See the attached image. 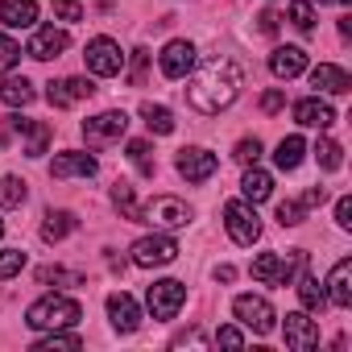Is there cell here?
I'll return each instance as SVG.
<instances>
[{"label": "cell", "mask_w": 352, "mask_h": 352, "mask_svg": "<svg viewBox=\"0 0 352 352\" xmlns=\"http://www.w3.org/2000/svg\"><path fill=\"white\" fill-rule=\"evenodd\" d=\"M54 17L58 21H83V5L79 0H54Z\"/></svg>", "instance_id": "ab89813d"}, {"label": "cell", "mask_w": 352, "mask_h": 352, "mask_svg": "<svg viewBox=\"0 0 352 352\" xmlns=\"http://www.w3.org/2000/svg\"><path fill=\"white\" fill-rule=\"evenodd\" d=\"M174 257H179V241H174L170 232H153V236H141L133 245V265H141V270L170 265Z\"/></svg>", "instance_id": "52a82bcc"}, {"label": "cell", "mask_w": 352, "mask_h": 352, "mask_svg": "<svg viewBox=\"0 0 352 352\" xmlns=\"http://www.w3.org/2000/svg\"><path fill=\"white\" fill-rule=\"evenodd\" d=\"M290 25L302 34L315 30V0H290Z\"/></svg>", "instance_id": "d6a6232c"}, {"label": "cell", "mask_w": 352, "mask_h": 352, "mask_svg": "<svg viewBox=\"0 0 352 352\" xmlns=\"http://www.w3.org/2000/svg\"><path fill=\"white\" fill-rule=\"evenodd\" d=\"M216 344H224V348H245V331H241V327H220V331H216Z\"/></svg>", "instance_id": "60d3db41"}, {"label": "cell", "mask_w": 352, "mask_h": 352, "mask_svg": "<svg viewBox=\"0 0 352 352\" xmlns=\"http://www.w3.org/2000/svg\"><path fill=\"white\" fill-rule=\"evenodd\" d=\"M232 157H236L241 166H253V162L261 157V141H257V137H245V141L236 145V153H232Z\"/></svg>", "instance_id": "f35d334b"}, {"label": "cell", "mask_w": 352, "mask_h": 352, "mask_svg": "<svg viewBox=\"0 0 352 352\" xmlns=\"http://www.w3.org/2000/svg\"><path fill=\"white\" fill-rule=\"evenodd\" d=\"M96 170H100V162L91 153H83V149H67V153H58L50 162L54 179H96Z\"/></svg>", "instance_id": "2e32d148"}, {"label": "cell", "mask_w": 352, "mask_h": 352, "mask_svg": "<svg viewBox=\"0 0 352 352\" xmlns=\"http://www.w3.org/2000/svg\"><path fill=\"white\" fill-rule=\"evenodd\" d=\"M323 199H327V191H323V187H311V191L302 195V208H319Z\"/></svg>", "instance_id": "f6af8a7d"}, {"label": "cell", "mask_w": 352, "mask_h": 352, "mask_svg": "<svg viewBox=\"0 0 352 352\" xmlns=\"http://www.w3.org/2000/svg\"><path fill=\"white\" fill-rule=\"evenodd\" d=\"M282 336H286V348H290V352H311V348H319V323H315L307 311H290L286 323H282Z\"/></svg>", "instance_id": "7c38bea8"}, {"label": "cell", "mask_w": 352, "mask_h": 352, "mask_svg": "<svg viewBox=\"0 0 352 352\" xmlns=\"http://www.w3.org/2000/svg\"><path fill=\"white\" fill-rule=\"evenodd\" d=\"M241 191H245V199L249 204H265L270 195H274V179H270V174L253 162L249 170H245V179H241Z\"/></svg>", "instance_id": "cb8c5ba5"}, {"label": "cell", "mask_w": 352, "mask_h": 352, "mask_svg": "<svg viewBox=\"0 0 352 352\" xmlns=\"http://www.w3.org/2000/svg\"><path fill=\"white\" fill-rule=\"evenodd\" d=\"M315 162H319L323 170H340V166H344V145L331 141V137H319V141H315Z\"/></svg>", "instance_id": "4dcf8cb0"}, {"label": "cell", "mask_w": 352, "mask_h": 352, "mask_svg": "<svg viewBox=\"0 0 352 352\" xmlns=\"http://www.w3.org/2000/svg\"><path fill=\"white\" fill-rule=\"evenodd\" d=\"M0 25L5 30H34L38 25V0H0Z\"/></svg>", "instance_id": "d6986e66"}, {"label": "cell", "mask_w": 352, "mask_h": 352, "mask_svg": "<svg viewBox=\"0 0 352 352\" xmlns=\"http://www.w3.org/2000/svg\"><path fill=\"white\" fill-rule=\"evenodd\" d=\"M319 5H352V0H319Z\"/></svg>", "instance_id": "7dc6e473"}, {"label": "cell", "mask_w": 352, "mask_h": 352, "mask_svg": "<svg viewBox=\"0 0 352 352\" xmlns=\"http://www.w3.org/2000/svg\"><path fill=\"white\" fill-rule=\"evenodd\" d=\"M257 30H261V34H274V30H278V13H270V9H265V13L257 17Z\"/></svg>", "instance_id": "ee69618b"}, {"label": "cell", "mask_w": 352, "mask_h": 352, "mask_svg": "<svg viewBox=\"0 0 352 352\" xmlns=\"http://www.w3.org/2000/svg\"><path fill=\"white\" fill-rule=\"evenodd\" d=\"M241 87H245L241 63L216 54V58H208V63L191 75V83H187V104H191L195 112H204V116H216V112H224V108L236 104Z\"/></svg>", "instance_id": "6da1fadb"}, {"label": "cell", "mask_w": 352, "mask_h": 352, "mask_svg": "<svg viewBox=\"0 0 352 352\" xmlns=\"http://www.w3.org/2000/svg\"><path fill=\"white\" fill-rule=\"evenodd\" d=\"M133 83H141V71H145V50H133Z\"/></svg>", "instance_id": "bcb514c9"}, {"label": "cell", "mask_w": 352, "mask_h": 352, "mask_svg": "<svg viewBox=\"0 0 352 352\" xmlns=\"http://www.w3.org/2000/svg\"><path fill=\"white\" fill-rule=\"evenodd\" d=\"M0 236H5V220H0Z\"/></svg>", "instance_id": "c3c4849f"}, {"label": "cell", "mask_w": 352, "mask_h": 352, "mask_svg": "<svg viewBox=\"0 0 352 352\" xmlns=\"http://www.w3.org/2000/svg\"><path fill=\"white\" fill-rule=\"evenodd\" d=\"M270 71H274L278 79H298V75L307 71V50H302V46H278V50L270 54Z\"/></svg>", "instance_id": "ffe728a7"}, {"label": "cell", "mask_w": 352, "mask_h": 352, "mask_svg": "<svg viewBox=\"0 0 352 352\" xmlns=\"http://www.w3.org/2000/svg\"><path fill=\"white\" fill-rule=\"evenodd\" d=\"M124 129H129V116H124L120 108H112V112H100V116L83 120V141H87V145H104V141L124 137Z\"/></svg>", "instance_id": "4fadbf2b"}, {"label": "cell", "mask_w": 352, "mask_h": 352, "mask_svg": "<svg viewBox=\"0 0 352 352\" xmlns=\"http://www.w3.org/2000/svg\"><path fill=\"white\" fill-rule=\"evenodd\" d=\"M302 153H307V141L302 137H282L278 149H274V162H278V170H298Z\"/></svg>", "instance_id": "4316f807"}, {"label": "cell", "mask_w": 352, "mask_h": 352, "mask_svg": "<svg viewBox=\"0 0 352 352\" xmlns=\"http://www.w3.org/2000/svg\"><path fill=\"white\" fill-rule=\"evenodd\" d=\"M302 265H307L302 249H290V257H282V253H257L253 257V278L265 282V286H286V282H294V274Z\"/></svg>", "instance_id": "277c9868"}, {"label": "cell", "mask_w": 352, "mask_h": 352, "mask_svg": "<svg viewBox=\"0 0 352 352\" xmlns=\"http://www.w3.org/2000/svg\"><path fill=\"white\" fill-rule=\"evenodd\" d=\"M302 220H307L302 199H282V204H278V224H282V228H298Z\"/></svg>", "instance_id": "d590c367"}, {"label": "cell", "mask_w": 352, "mask_h": 352, "mask_svg": "<svg viewBox=\"0 0 352 352\" xmlns=\"http://www.w3.org/2000/svg\"><path fill=\"white\" fill-rule=\"evenodd\" d=\"M179 174L187 183H208L212 174L220 170V157L212 153V149H204V145H187V149H179Z\"/></svg>", "instance_id": "30bf717a"}, {"label": "cell", "mask_w": 352, "mask_h": 352, "mask_svg": "<svg viewBox=\"0 0 352 352\" xmlns=\"http://www.w3.org/2000/svg\"><path fill=\"white\" fill-rule=\"evenodd\" d=\"M91 91H96V83L83 79V75H71V79H54V83H46V100H50V108H75V104L87 100Z\"/></svg>", "instance_id": "9a60e30c"}, {"label": "cell", "mask_w": 352, "mask_h": 352, "mask_svg": "<svg viewBox=\"0 0 352 352\" xmlns=\"http://www.w3.org/2000/svg\"><path fill=\"white\" fill-rule=\"evenodd\" d=\"M108 319H112V327L116 331H137L141 327V307H137V298L133 294H124V290H116V294H108Z\"/></svg>", "instance_id": "e0dca14e"}, {"label": "cell", "mask_w": 352, "mask_h": 352, "mask_svg": "<svg viewBox=\"0 0 352 352\" xmlns=\"http://www.w3.org/2000/svg\"><path fill=\"white\" fill-rule=\"evenodd\" d=\"M298 298H302L307 311H323V307H327V294H323V286H319L315 274H302V278H298Z\"/></svg>", "instance_id": "f546056e"}, {"label": "cell", "mask_w": 352, "mask_h": 352, "mask_svg": "<svg viewBox=\"0 0 352 352\" xmlns=\"http://www.w3.org/2000/svg\"><path fill=\"white\" fill-rule=\"evenodd\" d=\"M83 58H87V71L100 75V79H112V75L124 71V50L112 38H91L87 50H83Z\"/></svg>", "instance_id": "ba28073f"}, {"label": "cell", "mask_w": 352, "mask_h": 352, "mask_svg": "<svg viewBox=\"0 0 352 352\" xmlns=\"http://www.w3.org/2000/svg\"><path fill=\"white\" fill-rule=\"evenodd\" d=\"M129 162H133L141 174H153V170H157V162H153V145H149V141H141V137H137V141H129Z\"/></svg>", "instance_id": "836d02e7"}, {"label": "cell", "mask_w": 352, "mask_h": 352, "mask_svg": "<svg viewBox=\"0 0 352 352\" xmlns=\"http://www.w3.org/2000/svg\"><path fill=\"white\" fill-rule=\"evenodd\" d=\"M137 220L149 224L153 232H179V228L191 224V208H187L183 199H174V195H157V199H149V204L141 208Z\"/></svg>", "instance_id": "3957f363"}, {"label": "cell", "mask_w": 352, "mask_h": 352, "mask_svg": "<svg viewBox=\"0 0 352 352\" xmlns=\"http://www.w3.org/2000/svg\"><path fill=\"white\" fill-rule=\"evenodd\" d=\"M195 46L187 42V38H174V42H166L162 46V54H157V63H162V75L166 79H187L191 71H195Z\"/></svg>", "instance_id": "8fae6325"}, {"label": "cell", "mask_w": 352, "mask_h": 352, "mask_svg": "<svg viewBox=\"0 0 352 352\" xmlns=\"http://www.w3.org/2000/svg\"><path fill=\"white\" fill-rule=\"evenodd\" d=\"M286 108V96L282 91H265L261 96V112H282Z\"/></svg>", "instance_id": "7bdbcfd3"}, {"label": "cell", "mask_w": 352, "mask_h": 352, "mask_svg": "<svg viewBox=\"0 0 352 352\" xmlns=\"http://www.w3.org/2000/svg\"><path fill=\"white\" fill-rule=\"evenodd\" d=\"M34 83L25 79V75H9L5 83H0V100H5L9 108H25V104H34Z\"/></svg>", "instance_id": "d4e9b609"}, {"label": "cell", "mask_w": 352, "mask_h": 352, "mask_svg": "<svg viewBox=\"0 0 352 352\" xmlns=\"http://www.w3.org/2000/svg\"><path fill=\"white\" fill-rule=\"evenodd\" d=\"M83 319V307L67 294H42L38 302H30L25 311V327L34 331H54V327H75Z\"/></svg>", "instance_id": "7a4b0ae2"}, {"label": "cell", "mask_w": 352, "mask_h": 352, "mask_svg": "<svg viewBox=\"0 0 352 352\" xmlns=\"http://www.w3.org/2000/svg\"><path fill=\"white\" fill-rule=\"evenodd\" d=\"M17 63H21V46H17L9 34H0V75H9Z\"/></svg>", "instance_id": "74e56055"}, {"label": "cell", "mask_w": 352, "mask_h": 352, "mask_svg": "<svg viewBox=\"0 0 352 352\" xmlns=\"http://www.w3.org/2000/svg\"><path fill=\"white\" fill-rule=\"evenodd\" d=\"M25 199H30L25 179H17V174H5V179H0V208H21Z\"/></svg>", "instance_id": "f1b7e54d"}, {"label": "cell", "mask_w": 352, "mask_h": 352, "mask_svg": "<svg viewBox=\"0 0 352 352\" xmlns=\"http://www.w3.org/2000/svg\"><path fill=\"white\" fill-rule=\"evenodd\" d=\"M323 294H327V302H336V307H352V261H348V257L336 261V270H331Z\"/></svg>", "instance_id": "7402d4cb"}, {"label": "cell", "mask_w": 352, "mask_h": 352, "mask_svg": "<svg viewBox=\"0 0 352 352\" xmlns=\"http://www.w3.org/2000/svg\"><path fill=\"white\" fill-rule=\"evenodd\" d=\"M336 224H340V228H352V199H348V195L336 199Z\"/></svg>", "instance_id": "b9f144b4"}, {"label": "cell", "mask_w": 352, "mask_h": 352, "mask_svg": "<svg viewBox=\"0 0 352 352\" xmlns=\"http://www.w3.org/2000/svg\"><path fill=\"white\" fill-rule=\"evenodd\" d=\"M25 137H30L25 153H30V157H42V153H46V145H50V124H42V120H30Z\"/></svg>", "instance_id": "e575fe53"}, {"label": "cell", "mask_w": 352, "mask_h": 352, "mask_svg": "<svg viewBox=\"0 0 352 352\" xmlns=\"http://www.w3.org/2000/svg\"><path fill=\"white\" fill-rule=\"evenodd\" d=\"M54 348H83V336L79 331H67V327H54V331H46L34 344V352H54Z\"/></svg>", "instance_id": "83f0119b"}, {"label": "cell", "mask_w": 352, "mask_h": 352, "mask_svg": "<svg viewBox=\"0 0 352 352\" xmlns=\"http://www.w3.org/2000/svg\"><path fill=\"white\" fill-rule=\"evenodd\" d=\"M141 120H145L149 133H157V137H170V133H174V112H170L166 104H141Z\"/></svg>", "instance_id": "484cf974"}, {"label": "cell", "mask_w": 352, "mask_h": 352, "mask_svg": "<svg viewBox=\"0 0 352 352\" xmlns=\"http://www.w3.org/2000/svg\"><path fill=\"white\" fill-rule=\"evenodd\" d=\"M112 204L120 208V216H124V220H137V216H141V208H137V191H133V183H116V187H112Z\"/></svg>", "instance_id": "1f68e13d"}, {"label": "cell", "mask_w": 352, "mask_h": 352, "mask_svg": "<svg viewBox=\"0 0 352 352\" xmlns=\"http://www.w3.org/2000/svg\"><path fill=\"white\" fill-rule=\"evenodd\" d=\"M145 302H149L153 319H174V315L183 311V302H187V286L174 282V278H162V282H153L145 290Z\"/></svg>", "instance_id": "8992f818"}, {"label": "cell", "mask_w": 352, "mask_h": 352, "mask_svg": "<svg viewBox=\"0 0 352 352\" xmlns=\"http://www.w3.org/2000/svg\"><path fill=\"white\" fill-rule=\"evenodd\" d=\"M232 315L241 319V327H249V331H257V336H270L274 331V307H270V298H261V294H241L236 302H232Z\"/></svg>", "instance_id": "9c48e42d"}, {"label": "cell", "mask_w": 352, "mask_h": 352, "mask_svg": "<svg viewBox=\"0 0 352 352\" xmlns=\"http://www.w3.org/2000/svg\"><path fill=\"white\" fill-rule=\"evenodd\" d=\"M311 87H315V91H327V96H344V91L352 87V79H348L344 67H336V63H319V67L311 71Z\"/></svg>", "instance_id": "44dd1931"}, {"label": "cell", "mask_w": 352, "mask_h": 352, "mask_svg": "<svg viewBox=\"0 0 352 352\" xmlns=\"http://www.w3.org/2000/svg\"><path fill=\"white\" fill-rule=\"evenodd\" d=\"M25 253L21 249H0V282H5V278H17L21 270H25Z\"/></svg>", "instance_id": "8d00e7d4"}, {"label": "cell", "mask_w": 352, "mask_h": 352, "mask_svg": "<svg viewBox=\"0 0 352 352\" xmlns=\"http://www.w3.org/2000/svg\"><path fill=\"white\" fill-rule=\"evenodd\" d=\"M79 228V220H75V212H67V208H50L46 216H42V241H50V245H58V241H67L71 232Z\"/></svg>", "instance_id": "603a6c76"}, {"label": "cell", "mask_w": 352, "mask_h": 352, "mask_svg": "<svg viewBox=\"0 0 352 352\" xmlns=\"http://www.w3.org/2000/svg\"><path fill=\"white\" fill-rule=\"evenodd\" d=\"M294 120L307 124V129H331L336 124V108L327 100H319V96H307V100L294 104Z\"/></svg>", "instance_id": "ac0fdd59"}, {"label": "cell", "mask_w": 352, "mask_h": 352, "mask_svg": "<svg viewBox=\"0 0 352 352\" xmlns=\"http://www.w3.org/2000/svg\"><path fill=\"white\" fill-rule=\"evenodd\" d=\"M224 228L236 245H257L261 241V220H257V204L249 199H232L224 208Z\"/></svg>", "instance_id": "5b68a950"}, {"label": "cell", "mask_w": 352, "mask_h": 352, "mask_svg": "<svg viewBox=\"0 0 352 352\" xmlns=\"http://www.w3.org/2000/svg\"><path fill=\"white\" fill-rule=\"evenodd\" d=\"M67 46H71V34H67V30H58V25H42V30H34L25 54L38 58V63H50V58H58Z\"/></svg>", "instance_id": "5bb4252c"}]
</instances>
